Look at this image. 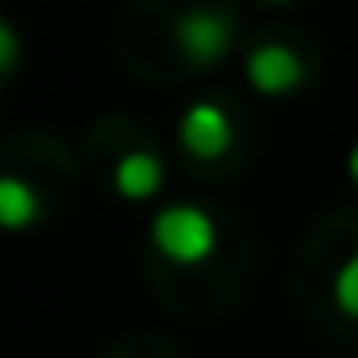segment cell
I'll list each match as a JSON object with an SVG mask.
<instances>
[{"label":"cell","mask_w":358,"mask_h":358,"mask_svg":"<svg viewBox=\"0 0 358 358\" xmlns=\"http://www.w3.org/2000/svg\"><path fill=\"white\" fill-rule=\"evenodd\" d=\"M37 211H42V202H37L28 179L0 175V230H28L37 221Z\"/></svg>","instance_id":"obj_6"},{"label":"cell","mask_w":358,"mask_h":358,"mask_svg":"<svg viewBox=\"0 0 358 358\" xmlns=\"http://www.w3.org/2000/svg\"><path fill=\"white\" fill-rule=\"evenodd\" d=\"M110 184H115L120 198L148 202V198H157L161 184H166V166H161V157H152V152H124V157L115 161Z\"/></svg>","instance_id":"obj_5"},{"label":"cell","mask_w":358,"mask_h":358,"mask_svg":"<svg viewBox=\"0 0 358 358\" xmlns=\"http://www.w3.org/2000/svg\"><path fill=\"white\" fill-rule=\"evenodd\" d=\"M19 51H23V46H19V32L0 19V78H5L14 64H19Z\"/></svg>","instance_id":"obj_8"},{"label":"cell","mask_w":358,"mask_h":358,"mask_svg":"<svg viewBox=\"0 0 358 358\" xmlns=\"http://www.w3.org/2000/svg\"><path fill=\"white\" fill-rule=\"evenodd\" d=\"M179 143H184L189 157L216 161V157L230 152L234 124H230V115H225L216 101H193L189 110H184V120H179Z\"/></svg>","instance_id":"obj_4"},{"label":"cell","mask_w":358,"mask_h":358,"mask_svg":"<svg viewBox=\"0 0 358 358\" xmlns=\"http://www.w3.org/2000/svg\"><path fill=\"white\" fill-rule=\"evenodd\" d=\"M175 46L179 55L189 64H198V69H207V64L225 60L234 46V19L221 10H211V5H198V10H184L175 19Z\"/></svg>","instance_id":"obj_2"},{"label":"cell","mask_w":358,"mask_h":358,"mask_svg":"<svg viewBox=\"0 0 358 358\" xmlns=\"http://www.w3.org/2000/svg\"><path fill=\"white\" fill-rule=\"evenodd\" d=\"M331 299H336V308L349 317V322H358V248L340 262L336 280H331Z\"/></svg>","instance_id":"obj_7"},{"label":"cell","mask_w":358,"mask_h":358,"mask_svg":"<svg viewBox=\"0 0 358 358\" xmlns=\"http://www.w3.org/2000/svg\"><path fill=\"white\" fill-rule=\"evenodd\" d=\"M349 179H354V184H358V143H354V148H349Z\"/></svg>","instance_id":"obj_9"},{"label":"cell","mask_w":358,"mask_h":358,"mask_svg":"<svg viewBox=\"0 0 358 358\" xmlns=\"http://www.w3.org/2000/svg\"><path fill=\"white\" fill-rule=\"evenodd\" d=\"M152 243L157 253L170 257L179 266H198L216 253V221H211L202 207H189V202H175V207L157 211L152 221Z\"/></svg>","instance_id":"obj_1"},{"label":"cell","mask_w":358,"mask_h":358,"mask_svg":"<svg viewBox=\"0 0 358 358\" xmlns=\"http://www.w3.org/2000/svg\"><path fill=\"white\" fill-rule=\"evenodd\" d=\"M248 83H253V92L262 96H289L303 87L308 78V64L303 55L294 51V46H285V42H262L248 51Z\"/></svg>","instance_id":"obj_3"},{"label":"cell","mask_w":358,"mask_h":358,"mask_svg":"<svg viewBox=\"0 0 358 358\" xmlns=\"http://www.w3.org/2000/svg\"><path fill=\"white\" fill-rule=\"evenodd\" d=\"M266 5H285V0H266Z\"/></svg>","instance_id":"obj_10"}]
</instances>
